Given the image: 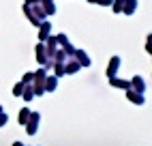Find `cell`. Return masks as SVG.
I'll list each match as a JSON object with an SVG mask.
<instances>
[{
  "label": "cell",
  "instance_id": "6da1fadb",
  "mask_svg": "<svg viewBox=\"0 0 152 146\" xmlns=\"http://www.w3.org/2000/svg\"><path fill=\"white\" fill-rule=\"evenodd\" d=\"M37 120H39V114L34 112V114H30V120L26 122V131L32 135V133H37Z\"/></svg>",
  "mask_w": 152,
  "mask_h": 146
},
{
  "label": "cell",
  "instance_id": "7a4b0ae2",
  "mask_svg": "<svg viewBox=\"0 0 152 146\" xmlns=\"http://www.w3.org/2000/svg\"><path fill=\"white\" fill-rule=\"evenodd\" d=\"M118 67H120V58H118V56H114V58L109 60V67H107V75H109V77H114V75H116V71H118Z\"/></svg>",
  "mask_w": 152,
  "mask_h": 146
},
{
  "label": "cell",
  "instance_id": "3957f363",
  "mask_svg": "<svg viewBox=\"0 0 152 146\" xmlns=\"http://www.w3.org/2000/svg\"><path fill=\"white\" fill-rule=\"evenodd\" d=\"M126 97L133 101V103H137V105H141V103H144V95H141V92H133V90H129V92H126Z\"/></svg>",
  "mask_w": 152,
  "mask_h": 146
},
{
  "label": "cell",
  "instance_id": "277c9868",
  "mask_svg": "<svg viewBox=\"0 0 152 146\" xmlns=\"http://www.w3.org/2000/svg\"><path fill=\"white\" fill-rule=\"evenodd\" d=\"M109 82H111V86H118V88H131V82H126V80H116V77H109Z\"/></svg>",
  "mask_w": 152,
  "mask_h": 146
},
{
  "label": "cell",
  "instance_id": "5b68a950",
  "mask_svg": "<svg viewBox=\"0 0 152 146\" xmlns=\"http://www.w3.org/2000/svg\"><path fill=\"white\" fill-rule=\"evenodd\" d=\"M131 86H133V88H135L137 92H144V90H146V88H144L146 84H144V80H141V77H133V82H131Z\"/></svg>",
  "mask_w": 152,
  "mask_h": 146
},
{
  "label": "cell",
  "instance_id": "8992f818",
  "mask_svg": "<svg viewBox=\"0 0 152 146\" xmlns=\"http://www.w3.org/2000/svg\"><path fill=\"white\" fill-rule=\"evenodd\" d=\"M43 90H56V77H47L45 88H43Z\"/></svg>",
  "mask_w": 152,
  "mask_h": 146
},
{
  "label": "cell",
  "instance_id": "52a82bcc",
  "mask_svg": "<svg viewBox=\"0 0 152 146\" xmlns=\"http://www.w3.org/2000/svg\"><path fill=\"white\" fill-rule=\"evenodd\" d=\"M28 118H30V110L26 108V110H22V114H19V122L26 125V122H28Z\"/></svg>",
  "mask_w": 152,
  "mask_h": 146
},
{
  "label": "cell",
  "instance_id": "ba28073f",
  "mask_svg": "<svg viewBox=\"0 0 152 146\" xmlns=\"http://www.w3.org/2000/svg\"><path fill=\"white\" fill-rule=\"evenodd\" d=\"M24 88H26V86H24ZM32 95H34V92H32V86L24 90V97H26V101H30V99H32Z\"/></svg>",
  "mask_w": 152,
  "mask_h": 146
},
{
  "label": "cell",
  "instance_id": "9c48e42d",
  "mask_svg": "<svg viewBox=\"0 0 152 146\" xmlns=\"http://www.w3.org/2000/svg\"><path fill=\"white\" fill-rule=\"evenodd\" d=\"M47 30H49V24L45 22V24H43V28H41V39H43V41L47 39Z\"/></svg>",
  "mask_w": 152,
  "mask_h": 146
},
{
  "label": "cell",
  "instance_id": "30bf717a",
  "mask_svg": "<svg viewBox=\"0 0 152 146\" xmlns=\"http://www.w3.org/2000/svg\"><path fill=\"white\" fill-rule=\"evenodd\" d=\"M24 86H26V84H17V86L13 88V95H22V92H24Z\"/></svg>",
  "mask_w": 152,
  "mask_h": 146
},
{
  "label": "cell",
  "instance_id": "8fae6325",
  "mask_svg": "<svg viewBox=\"0 0 152 146\" xmlns=\"http://www.w3.org/2000/svg\"><path fill=\"white\" fill-rule=\"evenodd\" d=\"M126 2H129V4H126V9H124V11H126V13H133V7H135V0H126Z\"/></svg>",
  "mask_w": 152,
  "mask_h": 146
},
{
  "label": "cell",
  "instance_id": "7c38bea8",
  "mask_svg": "<svg viewBox=\"0 0 152 146\" xmlns=\"http://www.w3.org/2000/svg\"><path fill=\"white\" fill-rule=\"evenodd\" d=\"M2 125H7V114L0 112V127H2Z\"/></svg>",
  "mask_w": 152,
  "mask_h": 146
},
{
  "label": "cell",
  "instance_id": "4fadbf2b",
  "mask_svg": "<svg viewBox=\"0 0 152 146\" xmlns=\"http://www.w3.org/2000/svg\"><path fill=\"white\" fill-rule=\"evenodd\" d=\"M13 146H22V144H19V142H15V144H13Z\"/></svg>",
  "mask_w": 152,
  "mask_h": 146
},
{
  "label": "cell",
  "instance_id": "5bb4252c",
  "mask_svg": "<svg viewBox=\"0 0 152 146\" xmlns=\"http://www.w3.org/2000/svg\"><path fill=\"white\" fill-rule=\"evenodd\" d=\"M0 112H2V108H0Z\"/></svg>",
  "mask_w": 152,
  "mask_h": 146
}]
</instances>
